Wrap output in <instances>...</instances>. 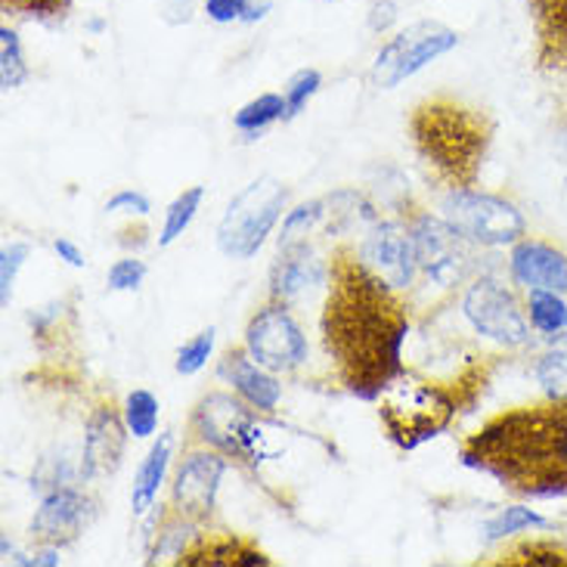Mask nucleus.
<instances>
[{"label": "nucleus", "mask_w": 567, "mask_h": 567, "mask_svg": "<svg viewBox=\"0 0 567 567\" xmlns=\"http://www.w3.org/2000/svg\"><path fill=\"white\" fill-rule=\"evenodd\" d=\"M326 3H336V0H326Z\"/></svg>", "instance_id": "37998d69"}, {"label": "nucleus", "mask_w": 567, "mask_h": 567, "mask_svg": "<svg viewBox=\"0 0 567 567\" xmlns=\"http://www.w3.org/2000/svg\"><path fill=\"white\" fill-rule=\"evenodd\" d=\"M527 320L530 329L543 338H553L567 332V295L549 289H530L527 291Z\"/></svg>", "instance_id": "4be33fe9"}, {"label": "nucleus", "mask_w": 567, "mask_h": 567, "mask_svg": "<svg viewBox=\"0 0 567 567\" xmlns=\"http://www.w3.org/2000/svg\"><path fill=\"white\" fill-rule=\"evenodd\" d=\"M553 522L546 515H539L537 508L530 506H506L503 512H496L493 518L484 522V539L487 543H499V539L518 537L527 530H549Z\"/></svg>", "instance_id": "b1692460"}, {"label": "nucleus", "mask_w": 567, "mask_h": 567, "mask_svg": "<svg viewBox=\"0 0 567 567\" xmlns=\"http://www.w3.org/2000/svg\"><path fill=\"white\" fill-rule=\"evenodd\" d=\"M279 118H286V96L282 93H261L258 100L246 103L233 115V124H236L239 134L258 137L270 124H277Z\"/></svg>", "instance_id": "393cba45"}, {"label": "nucleus", "mask_w": 567, "mask_h": 567, "mask_svg": "<svg viewBox=\"0 0 567 567\" xmlns=\"http://www.w3.org/2000/svg\"><path fill=\"white\" fill-rule=\"evenodd\" d=\"M289 189L277 177H258L239 189L217 224V248L233 261L255 258L286 212Z\"/></svg>", "instance_id": "39448f33"}, {"label": "nucleus", "mask_w": 567, "mask_h": 567, "mask_svg": "<svg viewBox=\"0 0 567 567\" xmlns=\"http://www.w3.org/2000/svg\"><path fill=\"white\" fill-rule=\"evenodd\" d=\"M60 549L56 546H47L41 553L31 555V567H60Z\"/></svg>", "instance_id": "a19ab883"}, {"label": "nucleus", "mask_w": 567, "mask_h": 567, "mask_svg": "<svg viewBox=\"0 0 567 567\" xmlns=\"http://www.w3.org/2000/svg\"><path fill=\"white\" fill-rule=\"evenodd\" d=\"M419 270H425L437 286H456L475 261V243H468L446 217L419 215L410 224Z\"/></svg>", "instance_id": "9d476101"}, {"label": "nucleus", "mask_w": 567, "mask_h": 567, "mask_svg": "<svg viewBox=\"0 0 567 567\" xmlns=\"http://www.w3.org/2000/svg\"><path fill=\"white\" fill-rule=\"evenodd\" d=\"M227 475L224 453H189L174 475V508L181 518L199 522L217 506V491Z\"/></svg>", "instance_id": "ddd939ff"}, {"label": "nucleus", "mask_w": 567, "mask_h": 567, "mask_svg": "<svg viewBox=\"0 0 567 567\" xmlns=\"http://www.w3.org/2000/svg\"><path fill=\"white\" fill-rule=\"evenodd\" d=\"M29 255V243H10V246H3V251H0V305L3 307H10V301H13L16 277L25 267Z\"/></svg>", "instance_id": "473e14b6"}, {"label": "nucleus", "mask_w": 567, "mask_h": 567, "mask_svg": "<svg viewBox=\"0 0 567 567\" xmlns=\"http://www.w3.org/2000/svg\"><path fill=\"white\" fill-rule=\"evenodd\" d=\"M460 460L527 499H567V400L496 415L468 437Z\"/></svg>", "instance_id": "f03ea898"}, {"label": "nucleus", "mask_w": 567, "mask_h": 567, "mask_svg": "<svg viewBox=\"0 0 567 567\" xmlns=\"http://www.w3.org/2000/svg\"><path fill=\"white\" fill-rule=\"evenodd\" d=\"M248 3L251 0H205V16L217 22V25H230V22H243Z\"/></svg>", "instance_id": "4c0bfd02"}, {"label": "nucleus", "mask_w": 567, "mask_h": 567, "mask_svg": "<svg viewBox=\"0 0 567 567\" xmlns=\"http://www.w3.org/2000/svg\"><path fill=\"white\" fill-rule=\"evenodd\" d=\"M202 199H205V186H189L184 189L177 199L171 202L168 212H165V224H162V233H158V246L168 248L174 246L193 224V217L202 208Z\"/></svg>", "instance_id": "bb28decb"}, {"label": "nucleus", "mask_w": 567, "mask_h": 567, "mask_svg": "<svg viewBox=\"0 0 567 567\" xmlns=\"http://www.w3.org/2000/svg\"><path fill=\"white\" fill-rule=\"evenodd\" d=\"M508 277L524 291L549 289L567 295V251L546 239L524 236L508 251Z\"/></svg>", "instance_id": "4468645a"}, {"label": "nucleus", "mask_w": 567, "mask_h": 567, "mask_svg": "<svg viewBox=\"0 0 567 567\" xmlns=\"http://www.w3.org/2000/svg\"><path fill=\"white\" fill-rule=\"evenodd\" d=\"M29 81V62L22 53V41L10 25L0 29V87L16 91Z\"/></svg>", "instance_id": "cd10ccee"}, {"label": "nucleus", "mask_w": 567, "mask_h": 567, "mask_svg": "<svg viewBox=\"0 0 567 567\" xmlns=\"http://www.w3.org/2000/svg\"><path fill=\"white\" fill-rule=\"evenodd\" d=\"M400 10L394 0H375L372 7H369L367 13V25L369 31H375V34H384V31H391L398 25Z\"/></svg>", "instance_id": "58836bf2"}, {"label": "nucleus", "mask_w": 567, "mask_h": 567, "mask_svg": "<svg viewBox=\"0 0 567 567\" xmlns=\"http://www.w3.org/2000/svg\"><path fill=\"white\" fill-rule=\"evenodd\" d=\"M106 212L109 215H150L153 212V205H150V199L143 196V193H137V189H122V193H115L112 199L106 202Z\"/></svg>", "instance_id": "e433bc0d"}, {"label": "nucleus", "mask_w": 567, "mask_h": 567, "mask_svg": "<svg viewBox=\"0 0 567 567\" xmlns=\"http://www.w3.org/2000/svg\"><path fill=\"white\" fill-rule=\"evenodd\" d=\"M322 313L326 348L338 363L341 382L357 398L379 400L384 384L403 372V344L410 322L394 298V289L367 264L338 258Z\"/></svg>", "instance_id": "f257e3e1"}, {"label": "nucleus", "mask_w": 567, "mask_h": 567, "mask_svg": "<svg viewBox=\"0 0 567 567\" xmlns=\"http://www.w3.org/2000/svg\"><path fill=\"white\" fill-rule=\"evenodd\" d=\"M127 425L124 415H118L112 406L93 410L84 429V453H81V477L96 481L118 472L124 456V441H127Z\"/></svg>", "instance_id": "f3484780"}, {"label": "nucleus", "mask_w": 567, "mask_h": 567, "mask_svg": "<svg viewBox=\"0 0 567 567\" xmlns=\"http://www.w3.org/2000/svg\"><path fill=\"white\" fill-rule=\"evenodd\" d=\"M534 375L549 400H567V332L546 338V351L534 363Z\"/></svg>", "instance_id": "5701e85b"}, {"label": "nucleus", "mask_w": 567, "mask_h": 567, "mask_svg": "<svg viewBox=\"0 0 567 567\" xmlns=\"http://www.w3.org/2000/svg\"><path fill=\"white\" fill-rule=\"evenodd\" d=\"M215 336L217 329L215 326H208L205 332L189 338L184 348L177 351V363H174V369H177L181 375H196L199 369H205V363L212 360V351H215Z\"/></svg>", "instance_id": "2f4dec72"}, {"label": "nucleus", "mask_w": 567, "mask_h": 567, "mask_svg": "<svg viewBox=\"0 0 567 567\" xmlns=\"http://www.w3.org/2000/svg\"><path fill=\"white\" fill-rule=\"evenodd\" d=\"M267 13H270V0H251L246 16H243V22H248V25H251V22H261Z\"/></svg>", "instance_id": "79ce46f5"}, {"label": "nucleus", "mask_w": 567, "mask_h": 567, "mask_svg": "<svg viewBox=\"0 0 567 567\" xmlns=\"http://www.w3.org/2000/svg\"><path fill=\"white\" fill-rule=\"evenodd\" d=\"M322 87V75L317 69H298L295 75L286 81V118L282 122H291V118H298L301 112L307 109V103L320 93Z\"/></svg>", "instance_id": "7c9ffc66"}, {"label": "nucleus", "mask_w": 567, "mask_h": 567, "mask_svg": "<svg viewBox=\"0 0 567 567\" xmlns=\"http://www.w3.org/2000/svg\"><path fill=\"white\" fill-rule=\"evenodd\" d=\"M124 425L140 441L153 437L155 429H158V400H155L153 391L137 388V391L127 394V400H124Z\"/></svg>", "instance_id": "c85d7f7f"}, {"label": "nucleus", "mask_w": 567, "mask_h": 567, "mask_svg": "<svg viewBox=\"0 0 567 567\" xmlns=\"http://www.w3.org/2000/svg\"><path fill=\"white\" fill-rule=\"evenodd\" d=\"M360 261L367 264L384 286L394 291L410 289L419 270L415 246L410 227H400L394 220H379L360 243Z\"/></svg>", "instance_id": "f8f14e48"}, {"label": "nucleus", "mask_w": 567, "mask_h": 567, "mask_svg": "<svg viewBox=\"0 0 567 567\" xmlns=\"http://www.w3.org/2000/svg\"><path fill=\"white\" fill-rule=\"evenodd\" d=\"M196 431L205 444L220 450L224 456H239L248 462H261L267 456L258 419L230 394L202 398V403L196 406Z\"/></svg>", "instance_id": "1a4fd4ad"}, {"label": "nucleus", "mask_w": 567, "mask_h": 567, "mask_svg": "<svg viewBox=\"0 0 567 567\" xmlns=\"http://www.w3.org/2000/svg\"><path fill=\"white\" fill-rule=\"evenodd\" d=\"M503 565H524V567H567V543L561 539H524L515 549L503 555Z\"/></svg>", "instance_id": "a878e982"}, {"label": "nucleus", "mask_w": 567, "mask_h": 567, "mask_svg": "<svg viewBox=\"0 0 567 567\" xmlns=\"http://www.w3.org/2000/svg\"><path fill=\"white\" fill-rule=\"evenodd\" d=\"M189 537H193V524H189V518H181V524H174L165 534H158V543H155L150 565H155V561H171V558L181 561L186 555L184 546Z\"/></svg>", "instance_id": "72a5a7b5"}, {"label": "nucleus", "mask_w": 567, "mask_h": 567, "mask_svg": "<svg viewBox=\"0 0 567 567\" xmlns=\"http://www.w3.org/2000/svg\"><path fill=\"white\" fill-rule=\"evenodd\" d=\"M565 75H567V62H565Z\"/></svg>", "instance_id": "c03bdc74"}, {"label": "nucleus", "mask_w": 567, "mask_h": 567, "mask_svg": "<svg viewBox=\"0 0 567 567\" xmlns=\"http://www.w3.org/2000/svg\"><path fill=\"white\" fill-rule=\"evenodd\" d=\"M3 3L13 7L16 13L38 16V19H62L72 7V0H3Z\"/></svg>", "instance_id": "c9c22d12"}, {"label": "nucleus", "mask_w": 567, "mask_h": 567, "mask_svg": "<svg viewBox=\"0 0 567 567\" xmlns=\"http://www.w3.org/2000/svg\"><path fill=\"white\" fill-rule=\"evenodd\" d=\"M329 277L332 274L326 270V261L307 246V239L279 246L277 261L270 267V295L282 305H291V301H301L313 289L326 286Z\"/></svg>", "instance_id": "dca6fc26"}, {"label": "nucleus", "mask_w": 567, "mask_h": 567, "mask_svg": "<svg viewBox=\"0 0 567 567\" xmlns=\"http://www.w3.org/2000/svg\"><path fill=\"white\" fill-rule=\"evenodd\" d=\"M415 150L453 186H472L487 153L491 131L484 118L456 103L434 100L413 112L410 118Z\"/></svg>", "instance_id": "7ed1b4c3"}, {"label": "nucleus", "mask_w": 567, "mask_h": 567, "mask_svg": "<svg viewBox=\"0 0 567 567\" xmlns=\"http://www.w3.org/2000/svg\"><path fill=\"white\" fill-rule=\"evenodd\" d=\"M53 251L60 255V261H65L69 267H75V270H81V267L87 264L84 261V251H81L72 239H65V236H60V239L53 243Z\"/></svg>", "instance_id": "ea45409f"}, {"label": "nucleus", "mask_w": 567, "mask_h": 567, "mask_svg": "<svg viewBox=\"0 0 567 567\" xmlns=\"http://www.w3.org/2000/svg\"><path fill=\"white\" fill-rule=\"evenodd\" d=\"M146 274L150 270H146V264L140 261V258H122V261H115L109 267L106 286L109 291H137Z\"/></svg>", "instance_id": "f704fd0d"}, {"label": "nucleus", "mask_w": 567, "mask_h": 567, "mask_svg": "<svg viewBox=\"0 0 567 567\" xmlns=\"http://www.w3.org/2000/svg\"><path fill=\"white\" fill-rule=\"evenodd\" d=\"M220 375L236 388V394L246 400L248 406H255L258 413H274L282 400V384L267 367H261L251 353L230 351L220 363Z\"/></svg>", "instance_id": "a211bd4d"}, {"label": "nucleus", "mask_w": 567, "mask_h": 567, "mask_svg": "<svg viewBox=\"0 0 567 567\" xmlns=\"http://www.w3.org/2000/svg\"><path fill=\"white\" fill-rule=\"evenodd\" d=\"M186 567H251V565H270V558L258 549H251L246 539L236 537H212L202 539L196 549L181 558Z\"/></svg>", "instance_id": "aec40b11"}, {"label": "nucleus", "mask_w": 567, "mask_h": 567, "mask_svg": "<svg viewBox=\"0 0 567 567\" xmlns=\"http://www.w3.org/2000/svg\"><path fill=\"white\" fill-rule=\"evenodd\" d=\"M462 313L477 336H484L499 348L518 351L530 344V320L527 310L518 305L515 291L499 279L477 277L462 295Z\"/></svg>", "instance_id": "6e6552de"}, {"label": "nucleus", "mask_w": 567, "mask_h": 567, "mask_svg": "<svg viewBox=\"0 0 567 567\" xmlns=\"http://www.w3.org/2000/svg\"><path fill=\"white\" fill-rule=\"evenodd\" d=\"M456 47H460V31H453L444 22H431V19L415 22L379 50V56L372 62V84L382 91H394L406 78L419 75L425 65L446 56Z\"/></svg>", "instance_id": "0eeeda50"}, {"label": "nucleus", "mask_w": 567, "mask_h": 567, "mask_svg": "<svg viewBox=\"0 0 567 567\" xmlns=\"http://www.w3.org/2000/svg\"><path fill=\"white\" fill-rule=\"evenodd\" d=\"M93 522V503L75 487H53L41 496V506L31 518V534L44 539L47 546H60L72 539Z\"/></svg>", "instance_id": "2eb2a0df"}, {"label": "nucleus", "mask_w": 567, "mask_h": 567, "mask_svg": "<svg viewBox=\"0 0 567 567\" xmlns=\"http://www.w3.org/2000/svg\"><path fill=\"white\" fill-rule=\"evenodd\" d=\"M329 215L326 212V202H301L298 208H291L289 215L282 217V233H279V246H291V243H301L307 233L313 230L320 224L322 217Z\"/></svg>", "instance_id": "c756f323"}, {"label": "nucleus", "mask_w": 567, "mask_h": 567, "mask_svg": "<svg viewBox=\"0 0 567 567\" xmlns=\"http://www.w3.org/2000/svg\"><path fill=\"white\" fill-rule=\"evenodd\" d=\"M539 38V62L565 69L567 62V0H530Z\"/></svg>", "instance_id": "6ab92c4d"}, {"label": "nucleus", "mask_w": 567, "mask_h": 567, "mask_svg": "<svg viewBox=\"0 0 567 567\" xmlns=\"http://www.w3.org/2000/svg\"><path fill=\"white\" fill-rule=\"evenodd\" d=\"M171 446H174V437H171V434H162V437L150 446L146 460L140 462L137 477H134V491H131V508H134V515H146V512L155 506L158 491H162L165 475H168Z\"/></svg>", "instance_id": "412c9836"}, {"label": "nucleus", "mask_w": 567, "mask_h": 567, "mask_svg": "<svg viewBox=\"0 0 567 567\" xmlns=\"http://www.w3.org/2000/svg\"><path fill=\"white\" fill-rule=\"evenodd\" d=\"M456 415V403L444 388L403 375L384 384L379 394V419L400 450H415L441 437Z\"/></svg>", "instance_id": "20e7f679"}, {"label": "nucleus", "mask_w": 567, "mask_h": 567, "mask_svg": "<svg viewBox=\"0 0 567 567\" xmlns=\"http://www.w3.org/2000/svg\"><path fill=\"white\" fill-rule=\"evenodd\" d=\"M441 212L468 243L481 248L515 246L527 233L522 208L515 202L472 186H453L441 202Z\"/></svg>", "instance_id": "423d86ee"}, {"label": "nucleus", "mask_w": 567, "mask_h": 567, "mask_svg": "<svg viewBox=\"0 0 567 567\" xmlns=\"http://www.w3.org/2000/svg\"><path fill=\"white\" fill-rule=\"evenodd\" d=\"M246 351L270 372H289L307 360L305 329L282 301L258 310L246 329Z\"/></svg>", "instance_id": "9b49d317"}]
</instances>
